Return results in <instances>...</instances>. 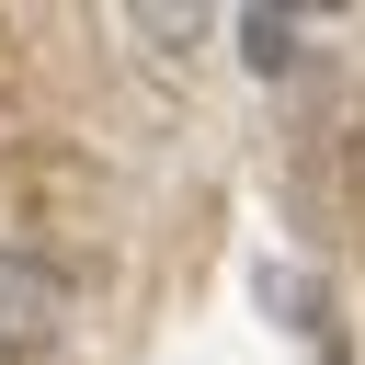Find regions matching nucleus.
Returning a JSON list of instances; mask_svg holds the SVG:
<instances>
[{
  "instance_id": "nucleus-1",
  "label": "nucleus",
  "mask_w": 365,
  "mask_h": 365,
  "mask_svg": "<svg viewBox=\"0 0 365 365\" xmlns=\"http://www.w3.org/2000/svg\"><path fill=\"white\" fill-rule=\"evenodd\" d=\"M68 319H80L68 274H57V262H34V251H0V365L57 354V342H68Z\"/></svg>"
},
{
  "instance_id": "nucleus-2",
  "label": "nucleus",
  "mask_w": 365,
  "mask_h": 365,
  "mask_svg": "<svg viewBox=\"0 0 365 365\" xmlns=\"http://www.w3.org/2000/svg\"><path fill=\"white\" fill-rule=\"evenodd\" d=\"M228 34H240V68H251V80H285V68L308 57V23H297V11H240Z\"/></svg>"
}]
</instances>
